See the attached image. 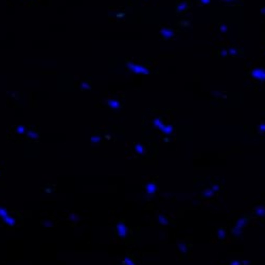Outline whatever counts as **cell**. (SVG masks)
<instances>
[{"label":"cell","mask_w":265,"mask_h":265,"mask_svg":"<svg viewBox=\"0 0 265 265\" xmlns=\"http://www.w3.org/2000/svg\"><path fill=\"white\" fill-rule=\"evenodd\" d=\"M90 141L92 143H99L101 141V137H99V136H92L91 139H90Z\"/></svg>","instance_id":"obj_25"},{"label":"cell","mask_w":265,"mask_h":265,"mask_svg":"<svg viewBox=\"0 0 265 265\" xmlns=\"http://www.w3.org/2000/svg\"><path fill=\"white\" fill-rule=\"evenodd\" d=\"M159 130L161 132H163L164 135H172L174 132V126L171 124H163Z\"/></svg>","instance_id":"obj_8"},{"label":"cell","mask_w":265,"mask_h":265,"mask_svg":"<svg viewBox=\"0 0 265 265\" xmlns=\"http://www.w3.org/2000/svg\"><path fill=\"white\" fill-rule=\"evenodd\" d=\"M179 24H183L181 26H189V24H190V21H188V20H181Z\"/></svg>","instance_id":"obj_30"},{"label":"cell","mask_w":265,"mask_h":265,"mask_svg":"<svg viewBox=\"0 0 265 265\" xmlns=\"http://www.w3.org/2000/svg\"><path fill=\"white\" fill-rule=\"evenodd\" d=\"M9 214V211L6 209H5L4 207H1L0 206V217H2V220H4L5 217L8 216Z\"/></svg>","instance_id":"obj_20"},{"label":"cell","mask_w":265,"mask_h":265,"mask_svg":"<svg viewBox=\"0 0 265 265\" xmlns=\"http://www.w3.org/2000/svg\"><path fill=\"white\" fill-rule=\"evenodd\" d=\"M249 222H250V217H249L247 214H244V215H242V216L236 218V222H234V226L243 229L245 226H247V224H248Z\"/></svg>","instance_id":"obj_4"},{"label":"cell","mask_w":265,"mask_h":265,"mask_svg":"<svg viewBox=\"0 0 265 265\" xmlns=\"http://www.w3.org/2000/svg\"><path fill=\"white\" fill-rule=\"evenodd\" d=\"M228 53L232 56H236V54H238V51H236V49H234V48H230V49L228 50Z\"/></svg>","instance_id":"obj_27"},{"label":"cell","mask_w":265,"mask_h":265,"mask_svg":"<svg viewBox=\"0 0 265 265\" xmlns=\"http://www.w3.org/2000/svg\"><path fill=\"white\" fill-rule=\"evenodd\" d=\"M28 137L31 138V139H38V137H39V135L37 134L36 132H34V130H29L28 132Z\"/></svg>","instance_id":"obj_21"},{"label":"cell","mask_w":265,"mask_h":265,"mask_svg":"<svg viewBox=\"0 0 265 265\" xmlns=\"http://www.w3.org/2000/svg\"><path fill=\"white\" fill-rule=\"evenodd\" d=\"M122 264L123 265H136L135 260L130 257H126L123 261H122Z\"/></svg>","instance_id":"obj_18"},{"label":"cell","mask_w":265,"mask_h":265,"mask_svg":"<svg viewBox=\"0 0 265 265\" xmlns=\"http://www.w3.org/2000/svg\"><path fill=\"white\" fill-rule=\"evenodd\" d=\"M252 214L259 217H265V206L264 205H258L252 209Z\"/></svg>","instance_id":"obj_6"},{"label":"cell","mask_w":265,"mask_h":265,"mask_svg":"<svg viewBox=\"0 0 265 265\" xmlns=\"http://www.w3.org/2000/svg\"><path fill=\"white\" fill-rule=\"evenodd\" d=\"M16 132H18L19 135H22V134H24V132H26V127H24V125H19V126H17V128H16Z\"/></svg>","instance_id":"obj_24"},{"label":"cell","mask_w":265,"mask_h":265,"mask_svg":"<svg viewBox=\"0 0 265 265\" xmlns=\"http://www.w3.org/2000/svg\"><path fill=\"white\" fill-rule=\"evenodd\" d=\"M227 265H242V264H241V261H238V260H231V261H229L227 263Z\"/></svg>","instance_id":"obj_26"},{"label":"cell","mask_w":265,"mask_h":265,"mask_svg":"<svg viewBox=\"0 0 265 265\" xmlns=\"http://www.w3.org/2000/svg\"><path fill=\"white\" fill-rule=\"evenodd\" d=\"M163 120L160 118V117H158V118H155V119L153 120V126L155 127V128H160V127L163 125Z\"/></svg>","instance_id":"obj_14"},{"label":"cell","mask_w":265,"mask_h":265,"mask_svg":"<svg viewBox=\"0 0 265 265\" xmlns=\"http://www.w3.org/2000/svg\"><path fill=\"white\" fill-rule=\"evenodd\" d=\"M227 54H228V50H223L221 52V55L222 56H227Z\"/></svg>","instance_id":"obj_31"},{"label":"cell","mask_w":265,"mask_h":265,"mask_svg":"<svg viewBox=\"0 0 265 265\" xmlns=\"http://www.w3.org/2000/svg\"><path fill=\"white\" fill-rule=\"evenodd\" d=\"M217 238L220 241H225L226 238H227V232H226V229L223 227L218 228V230H217Z\"/></svg>","instance_id":"obj_13"},{"label":"cell","mask_w":265,"mask_h":265,"mask_svg":"<svg viewBox=\"0 0 265 265\" xmlns=\"http://www.w3.org/2000/svg\"><path fill=\"white\" fill-rule=\"evenodd\" d=\"M250 75L254 79H258L261 82L265 81V69L262 67H254L250 71Z\"/></svg>","instance_id":"obj_2"},{"label":"cell","mask_w":265,"mask_h":265,"mask_svg":"<svg viewBox=\"0 0 265 265\" xmlns=\"http://www.w3.org/2000/svg\"><path fill=\"white\" fill-rule=\"evenodd\" d=\"M89 86L88 85H86V83H83L82 84V89H89Z\"/></svg>","instance_id":"obj_32"},{"label":"cell","mask_w":265,"mask_h":265,"mask_svg":"<svg viewBox=\"0 0 265 265\" xmlns=\"http://www.w3.org/2000/svg\"><path fill=\"white\" fill-rule=\"evenodd\" d=\"M259 132H260V134H265V123L260 124V126H259Z\"/></svg>","instance_id":"obj_28"},{"label":"cell","mask_w":265,"mask_h":265,"mask_svg":"<svg viewBox=\"0 0 265 265\" xmlns=\"http://www.w3.org/2000/svg\"><path fill=\"white\" fill-rule=\"evenodd\" d=\"M214 195H215V193L210 188L209 189H205V190L201 191V198H207V199L214 197Z\"/></svg>","instance_id":"obj_10"},{"label":"cell","mask_w":265,"mask_h":265,"mask_svg":"<svg viewBox=\"0 0 265 265\" xmlns=\"http://www.w3.org/2000/svg\"><path fill=\"white\" fill-rule=\"evenodd\" d=\"M115 232H116L117 236H119L121 238H125L127 234V227L125 226L124 222H119L115 227Z\"/></svg>","instance_id":"obj_3"},{"label":"cell","mask_w":265,"mask_h":265,"mask_svg":"<svg viewBox=\"0 0 265 265\" xmlns=\"http://www.w3.org/2000/svg\"><path fill=\"white\" fill-rule=\"evenodd\" d=\"M3 221H4V222L6 223L9 226H14V225H15V223H16L15 218H14V217H12L11 215H8V216L5 217Z\"/></svg>","instance_id":"obj_19"},{"label":"cell","mask_w":265,"mask_h":265,"mask_svg":"<svg viewBox=\"0 0 265 265\" xmlns=\"http://www.w3.org/2000/svg\"><path fill=\"white\" fill-rule=\"evenodd\" d=\"M209 2H210V0H199V3H201V5H206Z\"/></svg>","instance_id":"obj_29"},{"label":"cell","mask_w":265,"mask_h":265,"mask_svg":"<svg viewBox=\"0 0 265 265\" xmlns=\"http://www.w3.org/2000/svg\"><path fill=\"white\" fill-rule=\"evenodd\" d=\"M218 31L221 32V33H227L228 31V26L226 24H222L220 26V28H218Z\"/></svg>","instance_id":"obj_23"},{"label":"cell","mask_w":265,"mask_h":265,"mask_svg":"<svg viewBox=\"0 0 265 265\" xmlns=\"http://www.w3.org/2000/svg\"><path fill=\"white\" fill-rule=\"evenodd\" d=\"M175 35L174 31L170 28H162L160 30V36L163 38V39H171L173 36Z\"/></svg>","instance_id":"obj_5"},{"label":"cell","mask_w":265,"mask_h":265,"mask_svg":"<svg viewBox=\"0 0 265 265\" xmlns=\"http://www.w3.org/2000/svg\"><path fill=\"white\" fill-rule=\"evenodd\" d=\"M231 1H234V0H221V2H231Z\"/></svg>","instance_id":"obj_35"},{"label":"cell","mask_w":265,"mask_h":265,"mask_svg":"<svg viewBox=\"0 0 265 265\" xmlns=\"http://www.w3.org/2000/svg\"><path fill=\"white\" fill-rule=\"evenodd\" d=\"M107 105L112 109H119L120 107H121V103H120L118 100H116V99L107 100Z\"/></svg>","instance_id":"obj_11"},{"label":"cell","mask_w":265,"mask_h":265,"mask_svg":"<svg viewBox=\"0 0 265 265\" xmlns=\"http://www.w3.org/2000/svg\"><path fill=\"white\" fill-rule=\"evenodd\" d=\"M135 152L138 154V155H143V154L145 153V148H144V146H143L142 144L138 143V144L135 145Z\"/></svg>","instance_id":"obj_17"},{"label":"cell","mask_w":265,"mask_h":265,"mask_svg":"<svg viewBox=\"0 0 265 265\" xmlns=\"http://www.w3.org/2000/svg\"><path fill=\"white\" fill-rule=\"evenodd\" d=\"M127 64V68L130 71H132V73H137V74H148L150 71H148V69L146 67L142 66V65H139V64H135V63H132L130 61H126Z\"/></svg>","instance_id":"obj_1"},{"label":"cell","mask_w":265,"mask_h":265,"mask_svg":"<svg viewBox=\"0 0 265 265\" xmlns=\"http://www.w3.org/2000/svg\"><path fill=\"white\" fill-rule=\"evenodd\" d=\"M158 223L160 224L161 226H167L169 224V218H168L165 215H162L160 214L158 216Z\"/></svg>","instance_id":"obj_16"},{"label":"cell","mask_w":265,"mask_h":265,"mask_svg":"<svg viewBox=\"0 0 265 265\" xmlns=\"http://www.w3.org/2000/svg\"><path fill=\"white\" fill-rule=\"evenodd\" d=\"M231 234H233L234 236H236V238H238V236H241L242 234H243V229L242 228H238V227H234L231 229Z\"/></svg>","instance_id":"obj_15"},{"label":"cell","mask_w":265,"mask_h":265,"mask_svg":"<svg viewBox=\"0 0 265 265\" xmlns=\"http://www.w3.org/2000/svg\"><path fill=\"white\" fill-rule=\"evenodd\" d=\"M241 264L242 265H248L249 262H248V261H241Z\"/></svg>","instance_id":"obj_34"},{"label":"cell","mask_w":265,"mask_h":265,"mask_svg":"<svg viewBox=\"0 0 265 265\" xmlns=\"http://www.w3.org/2000/svg\"><path fill=\"white\" fill-rule=\"evenodd\" d=\"M177 250L183 254H187L189 252V246L186 243H177Z\"/></svg>","instance_id":"obj_12"},{"label":"cell","mask_w":265,"mask_h":265,"mask_svg":"<svg viewBox=\"0 0 265 265\" xmlns=\"http://www.w3.org/2000/svg\"><path fill=\"white\" fill-rule=\"evenodd\" d=\"M144 189H145L146 193L153 195V194L156 193L157 189H158V186H157V183H155V181H152V183H146V185L144 186Z\"/></svg>","instance_id":"obj_7"},{"label":"cell","mask_w":265,"mask_h":265,"mask_svg":"<svg viewBox=\"0 0 265 265\" xmlns=\"http://www.w3.org/2000/svg\"><path fill=\"white\" fill-rule=\"evenodd\" d=\"M261 15H262V16H264V15H265V6L261 8Z\"/></svg>","instance_id":"obj_33"},{"label":"cell","mask_w":265,"mask_h":265,"mask_svg":"<svg viewBox=\"0 0 265 265\" xmlns=\"http://www.w3.org/2000/svg\"><path fill=\"white\" fill-rule=\"evenodd\" d=\"M189 8V2L188 1H181L177 4V8H176V13L177 14H181L183 13L187 9Z\"/></svg>","instance_id":"obj_9"},{"label":"cell","mask_w":265,"mask_h":265,"mask_svg":"<svg viewBox=\"0 0 265 265\" xmlns=\"http://www.w3.org/2000/svg\"><path fill=\"white\" fill-rule=\"evenodd\" d=\"M210 189H211L214 193H218V192L222 190V187H221V185H218V183H214V185L211 186V188Z\"/></svg>","instance_id":"obj_22"}]
</instances>
